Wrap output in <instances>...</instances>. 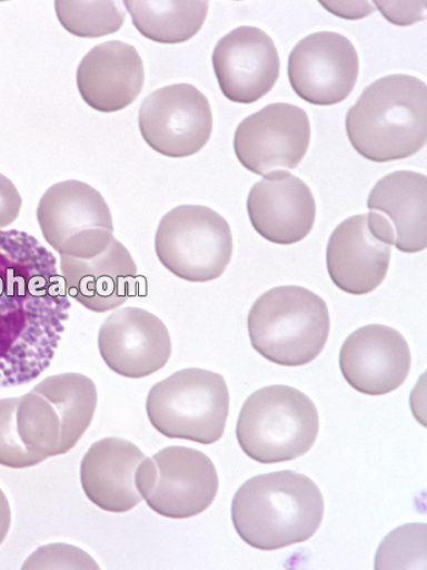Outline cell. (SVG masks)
Returning <instances> with one entry per match:
<instances>
[{
    "mask_svg": "<svg viewBox=\"0 0 427 570\" xmlns=\"http://www.w3.org/2000/svg\"><path fill=\"white\" fill-rule=\"evenodd\" d=\"M70 307L53 253L27 233L0 230V387L49 368Z\"/></svg>",
    "mask_w": 427,
    "mask_h": 570,
    "instance_id": "cell-1",
    "label": "cell"
},
{
    "mask_svg": "<svg viewBox=\"0 0 427 570\" xmlns=\"http://www.w3.org/2000/svg\"><path fill=\"white\" fill-rule=\"evenodd\" d=\"M322 493L314 481L294 471L250 478L231 504L234 527L249 547L275 551L305 542L324 518Z\"/></svg>",
    "mask_w": 427,
    "mask_h": 570,
    "instance_id": "cell-2",
    "label": "cell"
},
{
    "mask_svg": "<svg viewBox=\"0 0 427 570\" xmlns=\"http://www.w3.org/2000/svg\"><path fill=\"white\" fill-rule=\"evenodd\" d=\"M349 142L374 163L407 159L427 139V86L395 73L369 85L346 117Z\"/></svg>",
    "mask_w": 427,
    "mask_h": 570,
    "instance_id": "cell-3",
    "label": "cell"
},
{
    "mask_svg": "<svg viewBox=\"0 0 427 570\" xmlns=\"http://www.w3.org/2000/svg\"><path fill=\"white\" fill-rule=\"evenodd\" d=\"M328 304L301 286H279L262 294L248 314L250 344L261 357L284 366L316 361L329 340Z\"/></svg>",
    "mask_w": 427,
    "mask_h": 570,
    "instance_id": "cell-4",
    "label": "cell"
},
{
    "mask_svg": "<svg viewBox=\"0 0 427 570\" xmlns=\"http://www.w3.org/2000/svg\"><path fill=\"white\" fill-rule=\"evenodd\" d=\"M319 429L317 405L304 392L271 385L246 400L236 436L249 459L274 464L294 461L309 452Z\"/></svg>",
    "mask_w": 427,
    "mask_h": 570,
    "instance_id": "cell-5",
    "label": "cell"
},
{
    "mask_svg": "<svg viewBox=\"0 0 427 570\" xmlns=\"http://www.w3.org/2000/svg\"><path fill=\"white\" fill-rule=\"evenodd\" d=\"M146 411L161 435L211 445L224 436L228 423L229 387L221 374L182 370L150 389Z\"/></svg>",
    "mask_w": 427,
    "mask_h": 570,
    "instance_id": "cell-6",
    "label": "cell"
},
{
    "mask_svg": "<svg viewBox=\"0 0 427 570\" xmlns=\"http://www.w3.org/2000/svg\"><path fill=\"white\" fill-rule=\"evenodd\" d=\"M58 253L69 297L88 311L106 313L133 296L137 265L111 232L81 233L67 240Z\"/></svg>",
    "mask_w": 427,
    "mask_h": 570,
    "instance_id": "cell-7",
    "label": "cell"
},
{
    "mask_svg": "<svg viewBox=\"0 0 427 570\" xmlns=\"http://www.w3.org/2000/svg\"><path fill=\"white\" fill-rule=\"evenodd\" d=\"M156 253L162 267L182 281H217L232 259L231 227L211 208L176 207L159 223Z\"/></svg>",
    "mask_w": 427,
    "mask_h": 570,
    "instance_id": "cell-8",
    "label": "cell"
},
{
    "mask_svg": "<svg viewBox=\"0 0 427 570\" xmlns=\"http://www.w3.org/2000/svg\"><path fill=\"white\" fill-rule=\"evenodd\" d=\"M136 484L150 510L170 519H188L207 511L216 500L219 475L206 453L170 446L141 463Z\"/></svg>",
    "mask_w": 427,
    "mask_h": 570,
    "instance_id": "cell-9",
    "label": "cell"
},
{
    "mask_svg": "<svg viewBox=\"0 0 427 570\" xmlns=\"http://www.w3.org/2000/svg\"><path fill=\"white\" fill-rule=\"evenodd\" d=\"M395 239L391 222L378 212L338 225L326 248V267L335 286L351 296L373 293L387 276Z\"/></svg>",
    "mask_w": 427,
    "mask_h": 570,
    "instance_id": "cell-10",
    "label": "cell"
},
{
    "mask_svg": "<svg viewBox=\"0 0 427 570\" xmlns=\"http://www.w3.org/2000/svg\"><path fill=\"white\" fill-rule=\"evenodd\" d=\"M138 126L157 154L173 159L195 156L211 137L209 99L190 83L159 88L143 100Z\"/></svg>",
    "mask_w": 427,
    "mask_h": 570,
    "instance_id": "cell-11",
    "label": "cell"
},
{
    "mask_svg": "<svg viewBox=\"0 0 427 570\" xmlns=\"http://www.w3.org/2000/svg\"><path fill=\"white\" fill-rule=\"evenodd\" d=\"M306 110L274 104L247 117L235 132V155L245 169L266 177L296 169L310 146Z\"/></svg>",
    "mask_w": 427,
    "mask_h": 570,
    "instance_id": "cell-12",
    "label": "cell"
},
{
    "mask_svg": "<svg viewBox=\"0 0 427 570\" xmlns=\"http://www.w3.org/2000/svg\"><path fill=\"white\" fill-rule=\"evenodd\" d=\"M358 76L357 49L340 33L309 35L288 58V80L294 91L314 106L341 104L354 92Z\"/></svg>",
    "mask_w": 427,
    "mask_h": 570,
    "instance_id": "cell-13",
    "label": "cell"
},
{
    "mask_svg": "<svg viewBox=\"0 0 427 570\" xmlns=\"http://www.w3.org/2000/svg\"><path fill=\"white\" fill-rule=\"evenodd\" d=\"M100 357L108 368L129 379H142L165 368L172 344L168 327L142 308L112 312L98 334Z\"/></svg>",
    "mask_w": 427,
    "mask_h": 570,
    "instance_id": "cell-14",
    "label": "cell"
},
{
    "mask_svg": "<svg viewBox=\"0 0 427 570\" xmlns=\"http://www.w3.org/2000/svg\"><path fill=\"white\" fill-rule=\"evenodd\" d=\"M211 61L222 95L234 104H255L272 90L280 76L278 48L258 28L241 27L225 35Z\"/></svg>",
    "mask_w": 427,
    "mask_h": 570,
    "instance_id": "cell-15",
    "label": "cell"
},
{
    "mask_svg": "<svg viewBox=\"0 0 427 570\" xmlns=\"http://www.w3.org/2000/svg\"><path fill=\"white\" fill-rule=\"evenodd\" d=\"M338 363L347 384L359 394L383 396L406 383L411 354L396 328L371 324L347 337Z\"/></svg>",
    "mask_w": 427,
    "mask_h": 570,
    "instance_id": "cell-16",
    "label": "cell"
},
{
    "mask_svg": "<svg viewBox=\"0 0 427 570\" xmlns=\"http://www.w3.org/2000/svg\"><path fill=\"white\" fill-rule=\"evenodd\" d=\"M247 212L255 230L269 243L291 246L311 233L317 203L299 177L280 171L262 177L250 188Z\"/></svg>",
    "mask_w": 427,
    "mask_h": 570,
    "instance_id": "cell-17",
    "label": "cell"
},
{
    "mask_svg": "<svg viewBox=\"0 0 427 570\" xmlns=\"http://www.w3.org/2000/svg\"><path fill=\"white\" fill-rule=\"evenodd\" d=\"M145 66L137 49L121 41L98 45L81 60L79 92L87 106L100 112L128 108L141 95Z\"/></svg>",
    "mask_w": 427,
    "mask_h": 570,
    "instance_id": "cell-18",
    "label": "cell"
},
{
    "mask_svg": "<svg viewBox=\"0 0 427 570\" xmlns=\"http://www.w3.org/2000/svg\"><path fill=\"white\" fill-rule=\"evenodd\" d=\"M147 455L133 442L106 438L93 443L80 466L85 495L109 513H125L143 499L137 489L138 468Z\"/></svg>",
    "mask_w": 427,
    "mask_h": 570,
    "instance_id": "cell-19",
    "label": "cell"
},
{
    "mask_svg": "<svg viewBox=\"0 0 427 570\" xmlns=\"http://www.w3.org/2000/svg\"><path fill=\"white\" fill-rule=\"evenodd\" d=\"M37 220L47 244L57 252L67 240L88 230L115 233L111 212L103 196L78 180L48 188L37 208Z\"/></svg>",
    "mask_w": 427,
    "mask_h": 570,
    "instance_id": "cell-20",
    "label": "cell"
},
{
    "mask_svg": "<svg viewBox=\"0 0 427 570\" xmlns=\"http://www.w3.org/2000/svg\"><path fill=\"white\" fill-rule=\"evenodd\" d=\"M368 209L380 212L395 229V246L404 253L427 247V177L400 170L386 175L371 189Z\"/></svg>",
    "mask_w": 427,
    "mask_h": 570,
    "instance_id": "cell-21",
    "label": "cell"
},
{
    "mask_svg": "<svg viewBox=\"0 0 427 570\" xmlns=\"http://www.w3.org/2000/svg\"><path fill=\"white\" fill-rule=\"evenodd\" d=\"M133 27L148 40L162 45H179L192 40L203 28L209 2H148L125 0Z\"/></svg>",
    "mask_w": 427,
    "mask_h": 570,
    "instance_id": "cell-22",
    "label": "cell"
},
{
    "mask_svg": "<svg viewBox=\"0 0 427 570\" xmlns=\"http://www.w3.org/2000/svg\"><path fill=\"white\" fill-rule=\"evenodd\" d=\"M56 11L61 27L81 38H98L118 32L127 19L123 2H79L57 0Z\"/></svg>",
    "mask_w": 427,
    "mask_h": 570,
    "instance_id": "cell-23",
    "label": "cell"
},
{
    "mask_svg": "<svg viewBox=\"0 0 427 570\" xmlns=\"http://www.w3.org/2000/svg\"><path fill=\"white\" fill-rule=\"evenodd\" d=\"M426 524H411L398 528L389 534L376 554L375 568H408L410 560H420V552L426 553Z\"/></svg>",
    "mask_w": 427,
    "mask_h": 570,
    "instance_id": "cell-24",
    "label": "cell"
},
{
    "mask_svg": "<svg viewBox=\"0 0 427 570\" xmlns=\"http://www.w3.org/2000/svg\"><path fill=\"white\" fill-rule=\"evenodd\" d=\"M42 463L24 448L16 425V397L0 400V465L23 470Z\"/></svg>",
    "mask_w": 427,
    "mask_h": 570,
    "instance_id": "cell-25",
    "label": "cell"
},
{
    "mask_svg": "<svg viewBox=\"0 0 427 570\" xmlns=\"http://www.w3.org/2000/svg\"><path fill=\"white\" fill-rule=\"evenodd\" d=\"M22 569H99L92 557L68 543H50L34 551Z\"/></svg>",
    "mask_w": 427,
    "mask_h": 570,
    "instance_id": "cell-26",
    "label": "cell"
},
{
    "mask_svg": "<svg viewBox=\"0 0 427 570\" xmlns=\"http://www.w3.org/2000/svg\"><path fill=\"white\" fill-rule=\"evenodd\" d=\"M374 7L378 8L381 16L396 27H410L420 22L426 17V2H380L376 0Z\"/></svg>",
    "mask_w": 427,
    "mask_h": 570,
    "instance_id": "cell-27",
    "label": "cell"
},
{
    "mask_svg": "<svg viewBox=\"0 0 427 570\" xmlns=\"http://www.w3.org/2000/svg\"><path fill=\"white\" fill-rule=\"evenodd\" d=\"M21 207L22 198L17 186L0 174V230L17 222Z\"/></svg>",
    "mask_w": 427,
    "mask_h": 570,
    "instance_id": "cell-28",
    "label": "cell"
},
{
    "mask_svg": "<svg viewBox=\"0 0 427 570\" xmlns=\"http://www.w3.org/2000/svg\"><path fill=\"white\" fill-rule=\"evenodd\" d=\"M331 14L348 20L357 21L367 18L376 10L370 2H319Z\"/></svg>",
    "mask_w": 427,
    "mask_h": 570,
    "instance_id": "cell-29",
    "label": "cell"
},
{
    "mask_svg": "<svg viewBox=\"0 0 427 570\" xmlns=\"http://www.w3.org/2000/svg\"><path fill=\"white\" fill-rule=\"evenodd\" d=\"M11 527V509L8 498L0 489V544L4 542Z\"/></svg>",
    "mask_w": 427,
    "mask_h": 570,
    "instance_id": "cell-30",
    "label": "cell"
}]
</instances>
